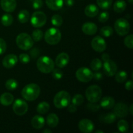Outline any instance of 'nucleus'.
<instances>
[{
  "label": "nucleus",
  "instance_id": "1",
  "mask_svg": "<svg viewBox=\"0 0 133 133\" xmlns=\"http://www.w3.org/2000/svg\"><path fill=\"white\" fill-rule=\"evenodd\" d=\"M21 94L24 99L29 101H35L40 96V87L35 83L27 84L23 88Z\"/></svg>",
  "mask_w": 133,
  "mask_h": 133
},
{
  "label": "nucleus",
  "instance_id": "2",
  "mask_svg": "<svg viewBox=\"0 0 133 133\" xmlns=\"http://www.w3.org/2000/svg\"><path fill=\"white\" fill-rule=\"evenodd\" d=\"M71 102V96L66 91H60L55 96L53 103L57 109H64Z\"/></svg>",
  "mask_w": 133,
  "mask_h": 133
},
{
  "label": "nucleus",
  "instance_id": "3",
  "mask_svg": "<svg viewBox=\"0 0 133 133\" xmlns=\"http://www.w3.org/2000/svg\"><path fill=\"white\" fill-rule=\"evenodd\" d=\"M37 68L40 72L43 74H49L55 68V62L50 57L42 56L38 59Z\"/></svg>",
  "mask_w": 133,
  "mask_h": 133
},
{
  "label": "nucleus",
  "instance_id": "4",
  "mask_svg": "<svg viewBox=\"0 0 133 133\" xmlns=\"http://www.w3.org/2000/svg\"><path fill=\"white\" fill-rule=\"evenodd\" d=\"M17 45L22 50L27 51L32 48L34 41L32 37L27 33L22 32L17 36L16 39Z\"/></svg>",
  "mask_w": 133,
  "mask_h": 133
},
{
  "label": "nucleus",
  "instance_id": "5",
  "mask_svg": "<svg viewBox=\"0 0 133 133\" xmlns=\"http://www.w3.org/2000/svg\"><path fill=\"white\" fill-rule=\"evenodd\" d=\"M62 35L59 29L57 28H49L45 31L44 38L45 42L49 45H56L61 41Z\"/></svg>",
  "mask_w": 133,
  "mask_h": 133
},
{
  "label": "nucleus",
  "instance_id": "6",
  "mask_svg": "<svg viewBox=\"0 0 133 133\" xmlns=\"http://www.w3.org/2000/svg\"><path fill=\"white\" fill-rule=\"evenodd\" d=\"M85 96L90 103H97L101 99L102 90L97 85H91L86 90Z\"/></svg>",
  "mask_w": 133,
  "mask_h": 133
},
{
  "label": "nucleus",
  "instance_id": "7",
  "mask_svg": "<svg viewBox=\"0 0 133 133\" xmlns=\"http://www.w3.org/2000/svg\"><path fill=\"white\" fill-rule=\"evenodd\" d=\"M114 29L119 36H125L130 31L129 22L124 18H119L114 23Z\"/></svg>",
  "mask_w": 133,
  "mask_h": 133
},
{
  "label": "nucleus",
  "instance_id": "8",
  "mask_svg": "<svg viewBox=\"0 0 133 133\" xmlns=\"http://www.w3.org/2000/svg\"><path fill=\"white\" fill-rule=\"evenodd\" d=\"M47 22V16L44 12L42 11H36L32 14L31 18V23L34 27H41L45 24Z\"/></svg>",
  "mask_w": 133,
  "mask_h": 133
},
{
  "label": "nucleus",
  "instance_id": "9",
  "mask_svg": "<svg viewBox=\"0 0 133 133\" xmlns=\"http://www.w3.org/2000/svg\"><path fill=\"white\" fill-rule=\"evenodd\" d=\"M93 72L86 67H82L78 69L75 73L76 78L82 83H88L93 79Z\"/></svg>",
  "mask_w": 133,
  "mask_h": 133
},
{
  "label": "nucleus",
  "instance_id": "10",
  "mask_svg": "<svg viewBox=\"0 0 133 133\" xmlns=\"http://www.w3.org/2000/svg\"><path fill=\"white\" fill-rule=\"evenodd\" d=\"M12 109L16 114L18 116H23L25 114L28 110V105L24 100L18 99L14 102Z\"/></svg>",
  "mask_w": 133,
  "mask_h": 133
},
{
  "label": "nucleus",
  "instance_id": "11",
  "mask_svg": "<svg viewBox=\"0 0 133 133\" xmlns=\"http://www.w3.org/2000/svg\"><path fill=\"white\" fill-rule=\"evenodd\" d=\"M91 46L95 51L101 53L107 49V43L101 36H97L92 39Z\"/></svg>",
  "mask_w": 133,
  "mask_h": 133
},
{
  "label": "nucleus",
  "instance_id": "12",
  "mask_svg": "<svg viewBox=\"0 0 133 133\" xmlns=\"http://www.w3.org/2000/svg\"><path fill=\"white\" fill-rule=\"evenodd\" d=\"M103 71L105 75L108 77H112L115 75L116 73L117 72V65L115 62L111 60H107L106 61H104L103 66Z\"/></svg>",
  "mask_w": 133,
  "mask_h": 133
},
{
  "label": "nucleus",
  "instance_id": "13",
  "mask_svg": "<svg viewBox=\"0 0 133 133\" xmlns=\"http://www.w3.org/2000/svg\"><path fill=\"white\" fill-rule=\"evenodd\" d=\"M113 112L118 118H125L129 113L128 107L123 103H118L114 105Z\"/></svg>",
  "mask_w": 133,
  "mask_h": 133
},
{
  "label": "nucleus",
  "instance_id": "14",
  "mask_svg": "<svg viewBox=\"0 0 133 133\" xmlns=\"http://www.w3.org/2000/svg\"><path fill=\"white\" fill-rule=\"evenodd\" d=\"M79 130L84 133H90L94 129L93 122L88 119H83L79 122L78 125Z\"/></svg>",
  "mask_w": 133,
  "mask_h": 133
},
{
  "label": "nucleus",
  "instance_id": "15",
  "mask_svg": "<svg viewBox=\"0 0 133 133\" xmlns=\"http://www.w3.org/2000/svg\"><path fill=\"white\" fill-rule=\"evenodd\" d=\"M18 61V57L16 55L10 54L4 57L2 61V64L6 68H12L16 65Z\"/></svg>",
  "mask_w": 133,
  "mask_h": 133
},
{
  "label": "nucleus",
  "instance_id": "16",
  "mask_svg": "<svg viewBox=\"0 0 133 133\" xmlns=\"http://www.w3.org/2000/svg\"><path fill=\"white\" fill-rule=\"evenodd\" d=\"M69 61H70V57L68 54L66 53H59L56 57L55 64L57 67L62 68L67 66L68 64L69 63Z\"/></svg>",
  "mask_w": 133,
  "mask_h": 133
},
{
  "label": "nucleus",
  "instance_id": "17",
  "mask_svg": "<svg viewBox=\"0 0 133 133\" xmlns=\"http://www.w3.org/2000/svg\"><path fill=\"white\" fill-rule=\"evenodd\" d=\"M0 4L3 10L6 12H12L16 7V0H1Z\"/></svg>",
  "mask_w": 133,
  "mask_h": 133
},
{
  "label": "nucleus",
  "instance_id": "18",
  "mask_svg": "<svg viewBox=\"0 0 133 133\" xmlns=\"http://www.w3.org/2000/svg\"><path fill=\"white\" fill-rule=\"evenodd\" d=\"M82 31L85 35L91 36L97 32V26L93 22H87L82 26Z\"/></svg>",
  "mask_w": 133,
  "mask_h": 133
},
{
  "label": "nucleus",
  "instance_id": "19",
  "mask_svg": "<svg viewBox=\"0 0 133 133\" xmlns=\"http://www.w3.org/2000/svg\"><path fill=\"white\" fill-rule=\"evenodd\" d=\"M115 105V100L113 97L110 96H107L102 98V99L100 101V107L103 109L109 110L114 107Z\"/></svg>",
  "mask_w": 133,
  "mask_h": 133
},
{
  "label": "nucleus",
  "instance_id": "20",
  "mask_svg": "<svg viewBox=\"0 0 133 133\" xmlns=\"http://www.w3.org/2000/svg\"><path fill=\"white\" fill-rule=\"evenodd\" d=\"M31 125L35 129H40L43 128L45 125V119L44 117L40 115L35 116L31 120Z\"/></svg>",
  "mask_w": 133,
  "mask_h": 133
},
{
  "label": "nucleus",
  "instance_id": "21",
  "mask_svg": "<svg viewBox=\"0 0 133 133\" xmlns=\"http://www.w3.org/2000/svg\"><path fill=\"white\" fill-rule=\"evenodd\" d=\"M99 13V8L94 4H90L86 6L84 9V14L90 18L96 17Z\"/></svg>",
  "mask_w": 133,
  "mask_h": 133
},
{
  "label": "nucleus",
  "instance_id": "22",
  "mask_svg": "<svg viewBox=\"0 0 133 133\" xmlns=\"http://www.w3.org/2000/svg\"><path fill=\"white\" fill-rule=\"evenodd\" d=\"M45 3L49 9L53 10H58L62 7L63 0H45Z\"/></svg>",
  "mask_w": 133,
  "mask_h": 133
},
{
  "label": "nucleus",
  "instance_id": "23",
  "mask_svg": "<svg viewBox=\"0 0 133 133\" xmlns=\"http://www.w3.org/2000/svg\"><path fill=\"white\" fill-rule=\"evenodd\" d=\"M14 101V96L10 93H4L0 96V103L3 106H9Z\"/></svg>",
  "mask_w": 133,
  "mask_h": 133
},
{
  "label": "nucleus",
  "instance_id": "24",
  "mask_svg": "<svg viewBox=\"0 0 133 133\" xmlns=\"http://www.w3.org/2000/svg\"><path fill=\"white\" fill-rule=\"evenodd\" d=\"M58 122H59V119H58V117L57 116V114L51 113L47 116V124L49 127H51V128L57 127V125L58 124Z\"/></svg>",
  "mask_w": 133,
  "mask_h": 133
},
{
  "label": "nucleus",
  "instance_id": "25",
  "mask_svg": "<svg viewBox=\"0 0 133 133\" xmlns=\"http://www.w3.org/2000/svg\"><path fill=\"white\" fill-rule=\"evenodd\" d=\"M116 116L114 114V112H110L105 114V115H103L101 117V121L103 123H106V124H112V123L115 122V121L116 120Z\"/></svg>",
  "mask_w": 133,
  "mask_h": 133
},
{
  "label": "nucleus",
  "instance_id": "26",
  "mask_svg": "<svg viewBox=\"0 0 133 133\" xmlns=\"http://www.w3.org/2000/svg\"><path fill=\"white\" fill-rule=\"evenodd\" d=\"M126 6L127 4L125 1L123 0H118L113 5V9L116 13H122L125 10Z\"/></svg>",
  "mask_w": 133,
  "mask_h": 133
},
{
  "label": "nucleus",
  "instance_id": "27",
  "mask_svg": "<svg viewBox=\"0 0 133 133\" xmlns=\"http://www.w3.org/2000/svg\"><path fill=\"white\" fill-rule=\"evenodd\" d=\"M49 109H50V106H49V103L45 102V101H42L38 105L36 110L39 114H45L47 112H48Z\"/></svg>",
  "mask_w": 133,
  "mask_h": 133
},
{
  "label": "nucleus",
  "instance_id": "28",
  "mask_svg": "<svg viewBox=\"0 0 133 133\" xmlns=\"http://www.w3.org/2000/svg\"><path fill=\"white\" fill-rule=\"evenodd\" d=\"M18 19L20 23H27L30 19V14L27 10H22L18 15Z\"/></svg>",
  "mask_w": 133,
  "mask_h": 133
},
{
  "label": "nucleus",
  "instance_id": "29",
  "mask_svg": "<svg viewBox=\"0 0 133 133\" xmlns=\"http://www.w3.org/2000/svg\"><path fill=\"white\" fill-rule=\"evenodd\" d=\"M128 77V74L124 70H122L118 72H116L115 74V79L118 83H122L126 81Z\"/></svg>",
  "mask_w": 133,
  "mask_h": 133
},
{
  "label": "nucleus",
  "instance_id": "30",
  "mask_svg": "<svg viewBox=\"0 0 133 133\" xmlns=\"http://www.w3.org/2000/svg\"><path fill=\"white\" fill-rule=\"evenodd\" d=\"M96 1L99 7L103 10L109 9L112 3V0H96Z\"/></svg>",
  "mask_w": 133,
  "mask_h": 133
},
{
  "label": "nucleus",
  "instance_id": "31",
  "mask_svg": "<svg viewBox=\"0 0 133 133\" xmlns=\"http://www.w3.org/2000/svg\"><path fill=\"white\" fill-rule=\"evenodd\" d=\"M13 23V18L10 14H5L1 17V23L5 27L11 25Z\"/></svg>",
  "mask_w": 133,
  "mask_h": 133
},
{
  "label": "nucleus",
  "instance_id": "32",
  "mask_svg": "<svg viewBox=\"0 0 133 133\" xmlns=\"http://www.w3.org/2000/svg\"><path fill=\"white\" fill-rule=\"evenodd\" d=\"M117 126H118V130L121 132H127L129 131V128L128 122L124 119L119 121Z\"/></svg>",
  "mask_w": 133,
  "mask_h": 133
},
{
  "label": "nucleus",
  "instance_id": "33",
  "mask_svg": "<svg viewBox=\"0 0 133 133\" xmlns=\"http://www.w3.org/2000/svg\"><path fill=\"white\" fill-rule=\"evenodd\" d=\"M102 61L99 58H94L90 63V68L93 71H99L102 68Z\"/></svg>",
  "mask_w": 133,
  "mask_h": 133
},
{
  "label": "nucleus",
  "instance_id": "34",
  "mask_svg": "<svg viewBox=\"0 0 133 133\" xmlns=\"http://www.w3.org/2000/svg\"><path fill=\"white\" fill-rule=\"evenodd\" d=\"M18 83L16 80L14 79H10L5 83V87L9 90H14L18 88Z\"/></svg>",
  "mask_w": 133,
  "mask_h": 133
},
{
  "label": "nucleus",
  "instance_id": "35",
  "mask_svg": "<svg viewBox=\"0 0 133 133\" xmlns=\"http://www.w3.org/2000/svg\"><path fill=\"white\" fill-rule=\"evenodd\" d=\"M100 34L104 37H109L113 34V29L110 26H105L100 29Z\"/></svg>",
  "mask_w": 133,
  "mask_h": 133
},
{
  "label": "nucleus",
  "instance_id": "36",
  "mask_svg": "<svg viewBox=\"0 0 133 133\" xmlns=\"http://www.w3.org/2000/svg\"><path fill=\"white\" fill-rule=\"evenodd\" d=\"M63 22L62 16L59 14H55L51 18V23L55 27H61Z\"/></svg>",
  "mask_w": 133,
  "mask_h": 133
},
{
  "label": "nucleus",
  "instance_id": "37",
  "mask_svg": "<svg viewBox=\"0 0 133 133\" xmlns=\"http://www.w3.org/2000/svg\"><path fill=\"white\" fill-rule=\"evenodd\" d=\"M44 33L40 29L34 30L32 34V38L34 42H39L42 39Z\"/></svg>",
  "mask_w": 133,
  "mask_h": 133
},
{
  "label": "nucleus",
  "instance_id": "38",
  "mask_svg": "<svg viewBox=\"0 0 133 133\" xmlns=\"http://www.w3.org/2000/svg\"><path fill=\"white\" fill-rule=\"evenodd\" d=\"M71 102L74 105H76V106H79L84 102V97L81 94L75 95L71 99Z\"/></svg>",
  "mask_w": 133,
  "mask_h": 133
},
{
  "label": "nucleus",
  "instance_id": "39",
  "mask_svg": "<svg viewBox=\"0 0 133 133\" xmlns=\"http://www.w3.org/2000/svg\"><path fill=\"white\" fill-rule=\"evenodd\" d=\"M51 72L52 76L56 80H59V79H62V76H63V73H62V71L60 69L54 68Z\"/></svg>",
  "mask_w": 133,
  "mask_h": 133
},
{
  "label": "nucleus",
  "instance_id": "40",
  "mask_svg": "<svg viewBox=\"0 0 133 133\" xmlns=\"http://www.w3.org/2000/svg\"><path fill=\"white\" fill-rule=\"evenodd\" d=\"M132 40H133V35H129L126 36L125 38L124 39V44L127 48L129 49H132Z\"/></svg>",
  "mask_w": 133,
  "mask_h": 133
},
{
  "label": "nucleus",
  "instance_id": "41",
  "mask_svg": "<svg viewBox=\"0 0 133 133\" xmlns=\"http://www.w3.org/2000/svg\"><path fill=\"white\" fill-rule=\"evenodd\" d=\"M109 18V14L107 12H102L98 16V20L101 23H105Z\"/></svg>",
  "mask_w": 133,
  "mask_h": 133
},
{
  "label": "nucleus",
  "instance_id": "42",
  "mask_svg": "<svg viewBox=\"0 0 133 133\" xmlns=\"http://www.w3.org/2000/svg\"><path fill=\"white\" fill-rule=\"evenodd\" d=\"M87 108H88V110H90V111L92 112H96L98 111L100 109L101 107L98 104H96V103H90V102L89 104H88L87 105Z\"/></svg>",
  "mask_w": 133,
  "mask_h": 133
},
{
  "label": "nucleus",
  "instance_id": "43",
  "mask_svg": "<svg viewBox=\"0 0 133 133\" xmlns=\"http://www.w3.org/2000/svg\"><path fill=\"white\" fill-rule=\"evenodd\" d=\"M19 60L22 63L27 64L30 61V56L27 53H22L19 55Z\"/></svg>",
  "mask_w": 133,
  "mask_h": 133
},
{
  "label": "nucleus",
  "instance_id": "44",
  "mask_svg": "<svg viewBox=\"0 0 133 133\" xmlns=\"http://www.w3.org/2000/svg\"><path fill=\"white\" fill-rule=\"evenodd\" d=\"M6 49V44L5 40L0 38V55L3 54Z\"/></svg>",
  "mask_w": 133,
  "mask_h": 133
},
{
  "label": "nucleus",
  "instance_id": "45",
  "mask_svg": "<svg viewBox=\"0 0 133 133\" xmlns=\"http://www.w3.org/2000/svg\"><path fill=\"white\" fill-rule=\"evenodd\" d=\"M43 6L42 0H34L32 3V7L35 10L40 9Z\"/></svg>",
  "mask_w": 133,
  "mask_h": 133
},
{
  "label": "nucleus",
  "instance_id": "46",
  "mask_svg": "<svg viewBox=\"0 0 133 133\" xmlns=\"http://www.w3.org/2000/svg\"><path fill=\"white\" fill-rule=\"evenodd\" d=\"M93 78L96 81L101 80L103 79V74L99 71H96V73L93 74Z\"/></svg>",
  "mask_w": 133,
  "mask_h": 133
},
{
  "label": "nucleus",
  "instance_id": "47",
  "mask_svg": "<svg viewBox=\"0 0 133 133\" xmlns=\"http://www.w3.org/2000/svg\"><path fill=\"white\" fill-rule=\"evenodd\" d=\"M125 87L126 90H132L133 88V83H132V80H129L128 81L126 82L125 85Z\"/></svg>",
  "mask_w": 133,
  "mask_h": 133
},
{
  "label": "nucleus",
  "instance_id": "48",
  "mask_svg": "<svg viewBox=\"0 0 133 133\" xmlns=\"http://www.w3.org/2000/svg\"><path fill=\"white\" fill-rule=\"evenodd\" d=\"M68 110L71 113H74L77 111V106L74 104H70L68 106Z\"/></svg>",
  "mask_w": 133,
  "mask_h": 133
},
{
  "label": "nucleus",
  "instance_id": "49",
  "mask_svg": "<svg viewBox=\"0 0 133 133\" xmlns=\"http://www.w3.org/2000/svg\"><path fill=\"white\" fill-rule=\"evenodd\" d=\"M38 50L39 49H38V48H34V49H32V50L31 51L30 53H31V55L32 56V58H36V57L38 55L39 53H40V51H39Z\"/></svg>",
  "mask_w": 133,
  "mask_h": 133
},
{
  "label": "nucleus",
  "instance_id": "50",
  "mask_svg": "<svg viewBox=\"0 0 133 133\" xmlns=\"http://www.w3.org/2000/svg\"><path fill=\"white\" fill-rule=\"evenodd\" d=\"M64 3L67 6H71L74 4V0H64Z\"/></svg>",
  "mask_w": 133,
  "mask_h": 133
},
{
  "label": "nucleus",
  "instance_id": "51",
  "mask_svg": "<svg viewBox=\"0 0 133 133\" xmlns=\"http://www.w3.org/2000/svg\"><path fill=\"white\" fill-rule=\"evenodd\" d=\"M101 58H102L103 61H106L107 60L110 59V56H109V54L107 53H104V54L102 55L101 56Z\"/></svg>",
  "mask_w": 133,
  "mask_h": 133
},
{
  "label": "nucleus",
  "instance_id": "52",
  "mask_svg": "<svg viewBox=\"0 0 133 133\" xmlns=\"http://www.w3.org/2000/svg\"><path fill=\"white\" fill-rule=\"evenodd\" d=\"M43 132H45V133H51L52 132V131H51L50 129H44L43 131Z\"/></svg>",
  "mask_w": 133,
  "mask_h": 133
},
{
  "label": "nucleus",
  "instance_id": "53",
  "mask_svg": "<svg viewBox=\"0 0 133 133\" xmlns=\"http://www.w3.org/2000/svg\"><path fill=\"white\" fill-rule=\"evenodd\" d=\"M133 107V105H131V107H130V108H129V111H130V113H131V115H133V112H132V108L133 107Z\"/></svg>",
  "mask_w": 133,
  "mask_h": 133
},
{
  "label": "nucleus",
  "instance_id": "54",
  "mask_svg": "<svg viewBox=\"0 0 133 133\" xmlns=\"http://www.w3.org/2000/svg\"><path fill=\"white\" fill-rule=\"evenodd\" d=\"M96 133H99V132H100V133H103V131H96Z\"/></svg>",
  "mask_w": 133,
  "mask_h": 133
},
{
  "label": "nucleus",
  "instance_id": "55",
  "mask_svg": "<svg viewBox=\"0 0 133 133\" xmlns=\"http://www.w3.org/2000/svg\"><path fill=\"white\" fill-rule=\"evenodd\" d=\"M128 1H129V3L130 4H132L133 0H128Z\"/></svg>",
  "mask_w": 133,
  "mask_h": 133
}]
</instances>
